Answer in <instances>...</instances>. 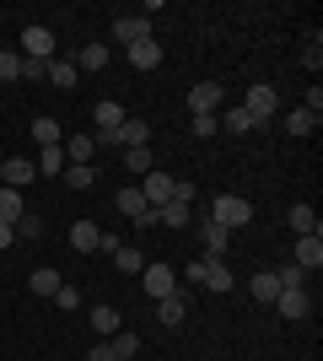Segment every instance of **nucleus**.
<instances>
[{"label": "nucleus", "mask_w": 323, "mask_h": 361, "mask_svg": "<svg viewBox=\"0 0 323 361\" xmlns=\"http://www.w3.org/2000/svg\"><path fill=\"white\" fill-rule=\"evenodd\" d=\"M210 221H215V226H227V232H237V226L253 221V205H248L243 195H221V200L210 205Z\"/></svg>", "instance_id": "1"}, {"label": "nucleus", "mask_w": 323, "mask_h": 361, "mask_svg": "<svg viewBox=\"0 0 323 361\" xmlns=\"http://www.w3.org/2000/svg\"><path fill=\"white\" fill-rule=\"evenodd\" d=\"M140 195H146V205H167V200H178V178L172 173H162V167H151L146 178H140Z\"/></svg>", "instance_id": "2"}, {"label": "nucleus", "mask_w": 323, "mask_h": 361, "mask_svg": "<svg viewBox=\"0 0 323 361\" xmlns=\"http://www.w3.org/2000/svg\"><path fill=\"white\" fill-rule=\"evenodd\" d=\"M189 114L200 119V114H215V108H227V87L221 81H200V87H189Z\"/></svg>", "instance_id": "3"}, {"label": "nucleus", "mask_w": 323, "mask_h": 361, "mask_svg": "<svg viewBox=\"0 0 323 361\" xmlns=\"http://www.w3.org/2000/svg\"><path fill=\"white\" fill-rule=\"evenodd\" d=\"M22 60H54V32H49L44 22L22 27Z\"/></svg>", "instance_id": "4"}, {"label": "nucleus", "mask_w": 323, "mask_h": 361, "mask_svg": "<svg viewBox=\"0 0 323 361\" xmlns=\"http://www.w3.org/2000/svg\"><path fill=\"white\" fill-rule=\"evenodd\" d=\"M140 281H146V291H151L156 302L178 291V270H172V264H146V270H140Z\"/></svg>", "instance_id": "5"}, {"label": "nucleus", "mask_w": 323, "mask_h": 361, "mask_svg": "<svg viewBox=\"0 0 323 361\" xmlns=\"http://www.w3.org/2000/svg\"><path fill=\"white\" fill-rule=\"evenodd\" d=\"M151 38V16H113V44H146Z\"/></svg>", "instance_id": "6"}, {"label": "nucleus", "mask_w": 323, "mask_h": 361, "mask_svg": "<svg viewBox=\"0 0 323 361\" xmlns=\"http://www.w3.org/2000/svg\"><path fill=\"white\" fill-rule=\"evenodd\" d=\"M275 103H280V97H275V87H264V81H259V87H248V97H243V108L253 114V124H270Z\"/></svg>", "instance_id": "7"}, {"label": "nucleus", "mask_w": 323, "mask_h": 361, "mask_svg": "<svg viewBox=\"0 0 323 361\" xmlns=\"http://www.w3.org/2000/svg\"><path fill=\"white\" fill-rule=\"evenodd\" d=\"M32 178H38V162H32V157H11V162L0 167V183H6V189H27Z\"/></svg>", "instance_id": "8"}, {"label": "nucleus", "mask_w": 323, "mask_h": 361, "mask_svg": "<svg viewBox=\"0 0 323 361\" xmlns=\"http://www.w3.org/2000/svg\"><path fill=\"white\" fill-rule=\"evenodd\" d=\"M108 60H113V49H108L103 38H97V44H81L70 65H76V71H92V75H97V71H108Z\"/></svg>", "instance_id": "9"}, {"label": "nucleus", "mask_w": 323, "mask_h": 361, "mask_svg": "<svg viewBox=\"0 0 323 361\" xmlns=\"http://www.w3.org/2000/svg\"><path fill=\"white\" fill-rule=\"evenodd\" d=\"M87 318H92V329H97V340H113V334L124 329V318H119V307H108V302H97V307H92V313H87Z\"/></svg>", "instance_id": "10"}, {"label": "nucleus", "mask_w": 323, "mask_h": 361, "mask_svg": "<svg viewBox=\"0 0 323 361\" xmlns=\"http://www.w3.org/2000/svg\"><path fill=\"white\" fill-rule=\"evenodd\" d=\"M200 238H205V259H227V243H232L227 226H215L210 216H205V221H200Z\"/></svg>", "instance_id": "11"}, {"label": "nucleus", "mask_w": 323, "mask_h": 361, "mask_svg": "<svg viewBox=\"0 0 323 361\" xmlns=\"http://www.w3.org/2000/svg\"><path fill=\"white\" fill-rule=\"evenodd\" d=\"M113 140H119L124 151H129V146H151V124H146V119H124L119 130H113Z\"/></svg>", "instance_id": "12"}, {"label": "nucleus", "mask_w": 323, "mask_h": 361, "mask_svg": "<svg viewBox=\"0 0 323 361\" xmlns=\"http://www.w3.org/2000/svg\"><path fill=\"white\" fill-rule=\"evenodd\" d=\"M291 264H302L308 275L323 264V238H318V232H312V238H296V259H291Z\"/></svg>", "instance_id": "13"}, {"label": "nucleus", "mask_w": 323, "mask_h": 361, "mask_svg": "<svg viewBox=\"0 0 323 361\" xmlns=\"http://www.w3.org/2000/svg\"><path fill=\"white\" fill-rule=\"evenodd\" d=\"M156 318H162L167 329H178V324L189 318V302H184V291H172V297H162V302H156Z\"/></svg>", "instance_id": "14"}, {"label": "nucleus", "mask_w": 323, "mask_h": 361, "mask_svg": "<svg viewBox=\"0 0 323 361\" xmlns=\"http://www.w3.org/2000/svg\"><path fill=\"white\" fill-rule=\"evenodd\" d=\"M97 238H103L97 221H76L70 226V248H76V254H97Z\"/></svg>", "instance_id": "15"}, {"label": "nucleus", "mask_w": 323, "mask_h": 361, "mask_svg": "<svg viewBox=\"0 0 323 361\" xmlns=\"http://www.w3.org/2000/svg\"><path fill=\"white\" fill-rule=\"evenodd\" d=\"M92 157H97V140H92V135H70V140H65V162L92 167Z\"/></svg>", "instance_id": "16"}, {"label": "nucleus", "mask_w": 323, "mask_h": 361, "mask_svg": "<svg viewBox=\"0 0 323 361\" xmlns=\"http://www.w3.org/2000/svg\"><path fill=\"white\" fill-rule=\"evenodd\" d=\"M129 65H135V71H156V65H162V44H156V38L129 44Z\"/></svg>", "instance_id": "17"}, {"label": "nucleus", "mask_w": 323, "mask_h": 361, "mask_svg": "<svg viewBox=\"0 0 323 361\" xmlns=\"http://www.w3.org/2000/svg\"><path fill=\"white\" fill-rule=\"evenodd\" d=\"M270 307H275L280 318H308V291H280Z\"/></svg>", "instance_id": "18"}, {"label": "nucleus", "mask_w": 323, "mask_h": 361, "mask_svg": "<svg viewBox=\"0 0 323 361\" xmlns=\"http://www.w3.org/2000/svg\"><path fill=\"white\" fill-rule=\"evenodd\" d=\"M27 286H32V297H54V291L65 286V275L44 264V270H32V275H27Z\"/></svg>", "instance_id": "19"}, {"label": "nucleus", "mask_w": 323, "mask_h": 361, "mask_svg": "<svg viewBox=\"0 0 323 361\" xmlns=\"http://www.w3.org/2000/svg\"><path fill=\"white\" fill-rule=\"evenodd\" d=\"M156 226H172V232H184V226H189V205H178V200L156 205Z\"/></svg>", "instance_id": "20"}, {"label": "nucleus", "mask_w": 323, "mask_h": 361, "mask_svg": "<svg viewBox=\"0 0 323 361\" xmlns=\"http://www.w3.org/2000/svg\"><path fill=\"white\" fill-rule=\"evenodd\" d=\"M286 221H291L296 238H312V232H318V216H312V205H291V211H286Z\"/></svg>", "instance_id": "21"}, {"label": "nucleus", "mask_w": 323, "mask_h": 361, "mask_svg": "<svg viewBox=\"0 0 323 361\" xmlns=\"http://www.w3.org/2000/svg\"><path fill=\"white\" fill-rule=\"evenodd\" d=\"M248 291H253V302H264V307H270V302L280 297V281H275V270H259V275H253V286H248Z\"/></svg>", "instance_id": "22"}, {"label": "nucleus", "mask_w": 323, "mask_h": 361, "mask_svg": "<svg viewBox=\"0 0 323 361\" xmlns=\"http://www.w3.org/2000/svg\"><path fill=\"white\" fill-rule=\"evenodd\" d=\"M27 211V205H22V189H6V183H0V221L6 226H16V216Z\"/></svg>", "instance_id": "23"}, {"label": "nucleus", "mask_w": 323, "mask_h": 361, "mask_svg": "<svg viewBox=\"0 0 323 361\" xmlns=\"http://www.w3.org/2000/svg\"><path fill=\"white\" fill-rule=\"evenodd\" d=\"M32 140H38V151L44 146H65V130L54 119H32Z\"/></svg>", "instance_id": "24"}, {"label": "nucleus", "mask_w": 323, "mask_h": 361, "mask_svg": "<svg viewBox=\"0 0 323 361\" xmlns=\"http://www.w3.org/2000/svg\"><path fill=\"white\" fill-rule=\"evenodd\" d=\"M65 167H70V162H65V146H44V151H38V173H49V178H60Z\"/></svg>", "instance_id": "25"}, {"label": "nucleus", "mask_w": 323, "mask_h": 361, "mask_svg": "<svg viewBox=\"0 0 323 361\" xmlns=\"http://www.w3.org/2000/svg\"><path fill=\"white\" fill-rule=\"evenodd\" d=\"M124 167H129V173H140V178H146V173H151V167H156L151 146H129V151H124Z\"/></svg>", "instance_id": "26"}, {"label": "nucleus", "mask_w": 323, "mask_h": 361, "mask_svg": "<svg viewBox=\"0 0 323 361\" xmlns=\"http://www.w3.org/2000/svg\"><path fill=\"white\" fill-rule=\"evenodd\" d=\"M227 130L232 135H248V130H259V124H253V114H248L243 103H227Z\"/></svg>", "instance_id": "27"}, {"label": "nucleus", "mask_w": 323, "mask_h": 361, "mask_svg": "<svg viewBox=\"0 0 323 361\" xmlns=\"http://www.w3.org/2000/svg\"><path fill=\"white\" fill-rule=\"evenodd\" d=\"M76 65H70V60H49V81H54V87H60V92H70V87H76Z\"/></svg>", "instance_id": "28"}, {"label": "nucleus", "mask_w": 323, "mask_h": 361, "mask_svg": "<svg viewBox=\"0 0 323 361\" xmlns=\"http://www.w3.org/2000/svg\"><path fill=\"white\" fill-rule=\"evenodd\" d=\"M210 270H205V286L210 291H232V270H227V259H205Z\"/></svg>", "instance_id": "29"}, {"label": "nucleus", "mask_w": 323, "mask_h": 361, "mask_svg": "<svg viewBox=\"0 0 323 361\" xmlns=\"http://www.w3.org/2000/svg\"><path fill=\"white\" fill-rule=\"evenodd\" d=\"M119 211L129 216V221H140V216L151 211V205H146V195H140V189H119Z\"/></svg>", "instance_id": "30"}, {"label": "nucleus", "mask_w": 323, "mask_h": 361, "mask_svg": "<svg viewBox=\"0 0 323 361\" xmlns=\"http://www.w3.org/2000/svg\"><path fill=\"white\" fill-rule=\"evenodd\" d=\"M286 130H291V135H312V130H318V114H308V108H291V114H286Z\"/></svg>", "instance_id": "31"}, {"label": "nucleus", "mask_w": 323, "mask_h": 361, "mask_svg": "<svg viewBox=\"0 0 323 361\" xmlns=\"http://www.w3.org/2000/svg\"><path fill=\"white\" fill-rule=\"evenodd\" d=\"M11 232H16V238H27V243H32V238H44V216H38V211H22Z\"/></svg>", "instance_id": "32"}, {"label": "nucleus", "mask_w": 323, "mask_h": 361, "mask_svg": "<svg viewBox=\"0 0 323 361\" xmlns=\"http://www.w3.org/2000/svg\"><path fill=\"white\" fill-rule=\"evenodd\" d=\"M11 81H22V54L0 49V87H11Z\"/></svg>", "instance_id": "33"}, {"label": "nucleus", "mask_w": 323, "mask_h": 361, "mask_svg": "<svg viewBox=\"0 0 323 361\" xmlns=\"http://www.w3.org/2000/svg\"><path fill=\"white\" fill-rule=\"evenodd\" d=\"M60 178L70 183V189H92V183H97V167H76V162H70V167L60 173Z\"/></svg>", "instance_id": "34"}, {"label": "nucleus", "mask_w": 323, "mask_h": 361, "mask_svg": "<svg viewBox=\"0 0 323 361\" xmlns=\"http://www.w3.org/2000/svg\"><path fill=\"white\" fill-rule=\"evenodd\" d=\"M275 281H280V291H302L308 270H302V264H280V270H275Z\"/></svg>", "instance_id": "35"}, {"label": "nucleus", "mask_w": 323, "mask_h": 361, "mask_svg": "<svg viewBox=\"0 0 323 361\" xmlns=\"http://www.w3.org/2000/svg\"><path fill=\"white\" fill-rule=\"evenodd\" d=\"M124 124V108L119 103H97V130H119Z\"/></svg>", "instance_id": "36"}, {"label": "nucleus", "mask_w": 323, "mask_h": 361, "mask_svg": "<svg viewBox=\"0 0 323 361\" xmlns=\"http://www.w3.org/2000/svg\"><path fill=\"white\" fill-rule=\"evenodd\" d=\"M113 264H119L124 275H140V254H135V248H124V243L113 248Z\"/></svg>", "instance_id": "37"}, {"label": "nucleus", "mask_w": 323, "mask_h": 361, "mask_svg": "<svg viewBox=\"0 0 323 361\" xmlns=\"http://www.w3.org/2000/svg\"><path fill=\"white\" fill-rule=\"evenodd\" d=\"M113 350H119V361H135L140 340H135V334H129V329H119V334H113Z\"/></svg>", "instance_id": "38"}, {"label": "nucleus", "mask_w": 323, "mask_h": 361, "mask_svg": "<svg viewBox=\"0 0 323 361\" xmlns=\"http://www.w3.org/2000/svg\"><path fill=\"white\" fill-rule=\"evenodd\" d=\"M54 302H60L65 313H76V307H81V291H76V286H70V281H65V286H60V291H54Z\"/></svg>", "instance_id": "39"}, {"label": "nucleus", "mask_w": 323, "mask_h": 361, "mask_svg": "<svg viewBox=\"0 0 323 361\" xmlns=\"http://www.w3.org/2000/svg\"><path fill=\"white\" fill-rule=\"evenodd\" d=\"M215 130H221V119H215V114H200V119H194V135H200V140H210Z\"/></svg>", "instance_id": "40"}, {"label": "nucleus", "mask_w": 323, "mask_h": 361, "mask_svg": "<svg viewBox=\"0 0 323 361\" xmlns=\"http://www.w3.org/2000/svg\"><path fill=\"white\" fill-rule=\"evenodd\" d=\"M49 75V60H22V81H44Z\"/></svg>", "instance_id": "41"}, {"label": "nucleus", "mask_w": 323, "mask_h": 361, "mask_svg": "<svg viewBox=\"0 0 323 361\" xmlns=\"http://www.w3.org/2000/svg\"><path fill=\"white\" fill-rule=\"evenodd\" d=\"M302 65H308V71H312V75H318V71H323V49H318V38H312V44H308V54H302Z\"/></svg>", "instance_id": "42"}, {"label": "nucleus", "mask_w": 323, "mask_h": 361, "mask_svg": "<svg viewBox=\"0 0 323 361\" xmlns=\"http://www.w3.org/2000/svg\"><path fill=\"white\" fill-rule=\"evenodd\" d=\"M87 361H119V350H113V340H97V345H92V356H87Z\"/></svg>", "instance_id": "43"}, {"label": "nucleus", "mask_w": 323, "mask_h": 361, "mask_svg": "<svg viewBox=\"0 0 323 361\" xmlns=\"http://www.w3.org/2000/svg\"><path fill=\"white\" fill-rule=\"evenodd\" d=\"M302 108H308V114H318V119H323V87H318V81H312V87H308V103H302Z\"/></svg>", "instance_id": "44"}, {"label": "nucleus", "mask_w": 323, "mask_h": 361, "mask_svg": "<svg viewBox=\"0 0 323 361\" xmlns=\"http://www.w3.org/2000/svg\"><path fill=\"white\" fill-rule=\"evenodd\" d=\"M205 270H210V264H205V254H200V259H194V264H189V270H184V281H194V286H205Z\"/></svg>", "instance_id": "45"}, {"label": "nucleus", "mask_w": 323, "mask_h": 361, "mask_svg": "<svg viewBox=\"0 0 323 361\" xmlns=\"http://www.w3.org/2000/svg\"><path fill=\"white\" fill-rule=\"evenodd\" d=\"M11 243H16V232H11L6 221H0V248H11Z\"/></svg>", "instance_id": "46"}, {"label": "nucleus", "mask_w": 323, "mask_h": 361, "mask_svg": "<svg viewBox=\"0 0 323 361\" xmlns=\"http://www.w3.org/2000/svg\"><path fill=\"white\" fill-rule=\"evenodd\" d=\"M0 167H6V157H0Z\"/></svg>", "instance_id": "47"}]
</instances>
